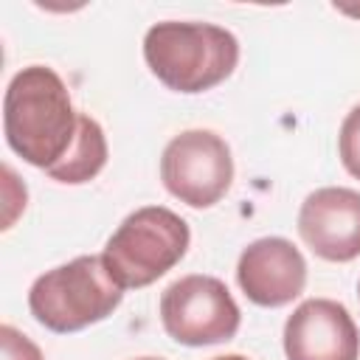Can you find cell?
<instances>
[{"mask_svg":"<svg viewBox=\"0 0 360 360\" xmlns=\"http://www.w3.org/2000/svg\"><path fill=\"white\" fill-rule=\"evenodd\" d=\"M79 110L68 84L48 65L17 70L3 96V135L14 155L48 172L73 146L79 132Z\"/></svg>","mask_w":360,"mask_h":360,"instance_id":"1","label":"cell"},{"mask_svg":"<svg viewBox=\"0 0 360 360\" xmlns=\"http://www.w3.org/2000/svg\"><path fill=\"white\" fill-rule=\"evenodd\" d=\"M143 59L152 76L174 93H205L239 65V39L214 22L163 20L143 34Z\"/></svg>","mask_w":360,"mask_h":360,"instance_id":"2","label":"cell"},{"mask_svg":"<svg viewBox=\"0 0 360 360\" xmlns=\"http://www.w3.org/2000/svg\"><path fill=\"white\" fill-rule=\"evenodd\" d=\"M124 301V287L110 276L101 253L76 256L34 278L28 309L39 326L56 335L82 332L110 318Z\"/></svg>","mask_w":360,"mask_h":360,"instance_id":"3","label":"cell"},{"mask_svg":"<svg viewBox=\"0 0 360 360\" xmlns=\"http://www.w3.org/2000/svg\"><path fill=\"white\" fill-rule=\"evenodd\" d=\"M188 222L166 205H143L121 219L101 259L124 290H141L166 276L188 250Z\"/></svg>","mask_w":360,"mask_h":360,"instance_id":"4","label":"cell"},{"mask_svg":"<svg viewBox=\"0 0 360 360\" xmlns=\"http://www.w3.org/2000/svg\"><path fill=\"white\" fill-rule=\"evenodd\" d=\"M160 323L180 346H214L239 332L242 312L225 281L188 273L160 292Z\"/></svg>","mask_w":360,"mask_h":360,"instance_id":"5","label":"cell"},{"mask_svg":"<svg viewBox=\"0 0 360 360\" xmlns=\"http://www.w3.org/2000/svg\"><path fill=\"white\" fill-rule=\"evenodd\" d=\"M160 180L188 208H211L233 183L231 146L211 129H183L163 146Z\"/></svg>","mask_w":360,"mask_h":360,"instance_id":"6","label":"cell"},{"mask_svg":"<svg viewBox=\"0 0 360 360\" xmlns=\"http://www.w3.org/2000/svg\"><path fill=\"white\" fill-rule=\"evenodd\" d=\"M236 284L245 298L256 307H287L307 287V259L284 236L253 239L239 253Z\"/></svg>","mask_w":360,"mask_h":360,"instance_id":"7","label":"cell"},{"mask_svg":"<svg viewBox=\"0 0 360 360\" xmlns=\"http://www.w3.org/2000/svg\"><path fill=\"white\" fill-rule=\"evenodd\" d=\"M287 360H360V332L340 301L307 298L284 321Z\"/></svg>","mask_w":360,"mask_h":360,"instance_id":"8","label":"cell"},{"mask_svg":"<svg viewBox=\"0 0 360 360\" xmlns=\"http://www.w3.org/2000/svg\"><path fill=\"white\" fill-rule=\"evenodd\" d=\"M304 245L326 262H354L360 256V191L323 186L304 197L298 208Z\"/></svg>","mask_w":360,"mask_h":360,"instance_id":"9","label":"cell"},{"mask_svg":"<svg viewBox=\"0 0 360 360\" xmlns=\"http://www.w3.org/2000/svg\"><path fill=\"white\" fill-rule=\"evenodd\" d=\"M107 135L101 129V124L82 112L79 115V132H76V141L70 146V152L53 166L48 169L45 174L56 183H68V186H82V183H90L104 166H107Z\"/></svg>","mask_w":360,"mask_h":360,"instance_id":"10","label":"cell"},{"mask_svg":"<svg viewBox=\"0 0 360 360\" xmlns=\"http://www.w3.org/2000/svg\"><path fill=\"white\" fill-rule=\"evenodd\" d=\"M338 155H340V163L343 169L360 180V104H354L343 124H340V132H338Z\"/></svg>","mask_w":360,"mask_h":360,"instance_id":"11","label":"cell"},{"mask_svg":"<svg viewBox=\"0 0 360 360\" xmlns=\"http://www.w3.org/2000/svg\"><path fill=\"white\" fill-rule=\"evenodd\" d=\"M0 360H45V357L28 335H22L11 323H3L0 326Z\"/></svg>","mask_w":360,"mask_h":360,"instance_id":"12","label":"cell"},{"mask_svg":"<svg viewBox=\"0 0 360 360\" xmlns=\"http://www.w3.org/2000/svg\"><path fill=\"white\" fill-rule=\"evenodd\" d=\"M3 231H8L14 225V219L20 217V211H25V200H28V191H25V183H20V177L14 174L11 166H3Z\"/></svg>","mask_w":360,"mask_h":360,"instance_id":"13","label":"cell"},{"mask_svg":"<svg viewBox=\"0 0 360 360\" xmlns=\"http://www.w3.org/2000/svg\"><path fill=\"white\" fill-rule=\"evenodd\" d=\"M211 360H248L245 354H219V357H211Z\"/></svg>","mask_w":360,"mask_h":360,"instance_id":"14","label":"cell"},{"mask_svg":"<svg viewBox=\"0 0 360 360\" xmlns=\"http://www.w3.org/2000/svg\"><path fill=\"white\" fill-rule=\"evenodd\" d=\"M338 11H343V14H354V17H360V8H349V6H335Z\"/></svg>","mask_w":360,"mask_h":360,"instance_id":"15","label":"cell"},{"mask_svg":"<svg viewBox=\"0 0 360 360\" xmlns=\"http://www.w3.org/2000/svg\"><path fill=\"white\" fill-rule=\"evenodd\" d=\"M135 360H163V357H135Z\"/></svg>","mask_w":360,"mask_h":360,"instance_id":"16","label":"cell"},{"mask_svg":"<svg viewBox=\"0 0 360 360\" xmlns=\"http://www.w3.org/2000/svg\"><path fill=\"white\" fill-rule=\"evenodd\" d=\"M357 295H360V284H357Z\"/></svg>","mask_w":360,"mask_h":360,"instance_id":"17","label":"cell"}]
</instances>
